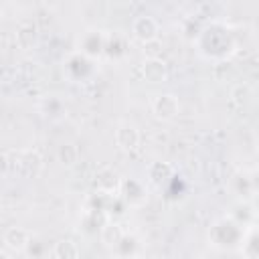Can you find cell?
I'll return each instance as SVG.
<instances>
[{
    "label": "cell",
    "instance_id": "obj_1",
    "mask_svg": "<svg viewBox=\"0 0 259 259\" xmlns=\"http://www.w3.org/2000/svg\"><path fill=\"white\" fill-rule=\"evenodd\" d=\"M194 42H196L198 53L204 59L214 61V63L223 61V59H229V55H233L235 49H237L235 34L223 22H210V24L202 26V30L198 32Z\"/></svg>",
    "mask_w": 259,
    "mask_h": 259
},
{
    "label": "cell",
    "instance_id": "obj_2",
    "mask_svg": "<svg viewBox=\"0 0 259 259\" xmlns=\"http://www.w3.org/2000/svg\"><path fill=\"white\" fill-rule=\"evenodd\" d=\"M4 160V172H10L18 178L30 180L36 178L42 172L45 160L36 150H12V152H4L2 156Z\"/></svg>",
    "mask_w": 259,
    "mask_h": 259
},
{
    "label": "cell",
    "instance_id": "obj_3",
    "mask_svg": "<svg viewBox=\"0 0 259 259\" xmlns=\"http://www.w3.org/2000/svg\"><path fill=\"white\" fill-rule=\"evenodd\" d=\"M245 227L239 225L235 219L231 217H223L219 221L212 223L210 231H208V241L212 247L223 249V251H233L237 247L243 245L245 239Z\"/></svg>",
    "mask_w": 259,
    "mask_h": 259
},
{
    "label": "cell",
    "instance_id": "obj_4",
    "mask_svg": "<svg viewBox=\"0 0 259 259\" xmlns=\"http://www.w3.org/2000/svg\"><path fill=\"white\" fill-rule=\"evenodd\" d=\"M63 69H65V75L71 83H83L95 75V61L91 57L83 55L81 51H77V53L67 57Z\"/></svg>",
    "mask_w": 259,
    "mask_h": 259
},
{
    "label": "cell",
    "instance_id": "obj_5",
    "mask_svg": "<svg viewBox=\"0 0 259 259\" xmlns=\"http://www.w3.org/2000/svg\"><path fill=\"white\" fill-rule=\"evenodd\" d=\"M132 36L138 40V42H154L158 36H160V24L154 16L150 14H140L134 18L132 22Z\"/></svg>",
    "mask_w": 259,
    "mask_h": 259
},
{
    "label": "cell",
    "instance_id": "obj_6",
    "mask_svg": "<svg viewBox=\"0 0 259 259\" xmlns=\"http://www.w3.org/2000/svg\"><path fill=\"white\" fill-rule=\"evenodd\" d=\"M105 38H107V32L97 30V28H89L79 38V51L83 55L91 57L93 61H97L105 55Z\"/></svg>",
    "mask_w": 259,
    "mask_h": 259
},
{
    "label": "cell",
    "instance_id": "obj_7",
    "mask_svg": "<svg viewBox=\"0 0 259 259\" xmlns=\"http://www.w3.org/2000/svg\"><path fill=\"white\" fill-rule=\"evenodd\" d=\"M111 221V214L107 210H99V208H87L81 212V219H79V231L83 235H99L101 229Z\"/></svg>",
    "mask_w": 259,
    "mask_h": 259
},
{
    "label": "cell",
    "instance_id": "obj_8",
    "mask_svg": "<svg viewBox=\"0 0 259 259\" xmlns=\"http://www.w3.org/2000/svg\"><path fill=\"white\" fill-rule=\"evenodd\" d=\"M180 111V101L174 93H160L152 99V113L160 121H172Z\"/></svg>",
    "mask_w": 259,
    "mask_h": 259
},
{
    "label": "cell",
    "instance_id": "obj_9",
    "mask_svg": "<svg viewBox=\"0 0 259 259\" xmlns=\"http://www.w3.org/2000/svg\"><path fill=\"white\" fill-rule=\"evenodd\" d=\"M30 233L22 227H8L2 233V245L8 253H24L30 247Z\"/></svg>",
    "mask_w": 259,
    "mask_h": 259
},
{
    "label": "cell",
    "instance_id": "obj_10",
    "mask_svg": "<svg viewBox=\"0 0 259 259\" xmlns=\"http://www.w3.org/2000/svg\"><path fill=\"white\" fill-rule=\"evenodd\" d=\"M142 77L146 83H152V85H160V83H166L168 81V65L160 59V57H148L144 59L142 67Z\"/></svg>",
    "mask_w": 259,
    "mask_h": 259
},
{
    "label": "cell",
    "instance_id": "obj_11",
    "mask_svg": "<svg viewBox=\"0 0 259 259\" xmlns=\"http://www.w3.org/2000/svg\"><path fill=\"white\" fill-rule=\"evenodd\" d=\"M117 192L127 202V206H142L146 202V198H148L146 186L136 178H123L119 182V190Z\"/></svg>",
    "mask_w": 259,
    "mask_h": 259
},
{
    "label": "cell",
    "instance_id": "obj_12",
    "mask_svg": "<svg viewBox=\"0 0 259 259\" xmlns=\"http://www.w3.org/2000/svg\"><path fill=\"white\" fill-rule=\"evenodd\" d=\"M14 42L20 51H30L38 45V28L32 20H22L16 24L14 32Z\"/></svg>",
    "mask_w": 259,
    "mask_h": 259
},
{
    "label": "cell",
    "instance_id": "obj_13",
    "mask_svg": "<svg viewBox=\"0 0 259 259\" xmlns=\"http://www.w3.org/2000/svg\"><path fill=\"white\" fill-rule=\"evenodd\" d=\"M115 144H117V148L121 152H127V154L138 150V146H140V130L134 123H127V121L119 123L117 130H115Z\"/></svg>",
    "mask_w": 259,
    "mask_h": 259
},
{
    "label": "cell",
    "instance_id": "obj_14",
    "mask_svg": "<svg viewBox=\"0 0 259 259\" xmlns=\"http://www.w3.org/2000/svg\"><path fill=\"white\" fill-rule=\"evenodd\" d=\"M38 111L49 121H61L67 117V105L59 95H45L38 103Z\"/></svg>",
    "mask_w": 259,
    "mask_h": 259
},
{
    "label": "cell",
    "instance_id": "obj_15",
    "mask_svg": "<svg viewBox=\"0 0 259 259\" xmlns=\"http://www.w3.org/2000/svg\"><path fill=\"white\" fill-rule=\"evenodd\" d=\"M127 49H130L127 36H123L117 30L107 32V38H105V55H103L105 59H109V61H121L127 55Z\"/></svg>",
    "mask_w": 259,
    "mask_h": 259
},
{
    "label": "cell",
    "instance_id": "obj_16",
    "mask_svg": "<svg viewBox=\"0 0 259 259\" xmlns=\"http://www.w3.org/2000/svg\"><path fill=\"white\" fill-rule=\"evenodd\" d=\"M174 176H176V170L170 162H154L148 168V180L158 188L170 184L174 180Z\"/></svg>",
    "mask_w": 259,
    "mask_h": 259
},
{
    "label": "cell",
    "instance_id": "obj_17",
    "mask_svg": "<svg viewBox=\"0 0 259 259\" xmlns=\"http://www.w3.org/2000/svg\"><path fill=\"white\" fill-rule=\"evenodd\" d=\"M229 217L235 219V221H237L239 225H243L245 229H249V227H253V223H255L257 210L253 208V204H251L247 198H241L239 202H235V204L231 206Z\"/></svg>",
    "mask_w": 259,
    "mask_h": 259
},
{
    "label": "cell",
    "instance_id": "obj_18",
    "mask_svg": "<svg viewBox=\"0 0 259 259\" xmlns=\"http://www.w3.org/2000/svg\"><path fill=\"white\" fill-rule=\"evenodd\" d=\"M119 182H121V180L117 178V174H115L111 168H101V170H97L95 180H93L95 188L109 190V192H117V190H119Z\"/></svg>",
    "mask_w": 259,
    "mask_h": 259
},
{
    "label": "cell",
    "instance_id": "obj_19",
    "mask_svg": "<svg viewBox=\"0 0 259 259\" xmlns=\"http://www.w3.org/2000/svg\"><path fill=\"white\" fill-rule=\"evenodd\" d=\"M123 229L117 225V223H113V219L101 229V233H99V239H101V243L107 247V249H115L117 247V243L123 239Z\"/></svg>",
    "mask_w": 259,
    "mask_h": 259
},
{
    "label": "cell",
    "instance_id": "obj_20",
    "mask_svg": "<svg viewBox=\"0 0 259 259\" xmlns=\"http://www.w3.org/2000/svg\"><path fill=\"white\" fill-rule=\"evenodd\" d=\"M51 255L55 259H75L81 255V247L71 239H61L59 243H55Z\"/></svg>",
    "mask_w": 259,
    "mask_h": 259
},
{
    "label": "cell",
    "instance_id": "obj_21",
    "mask_svg": "<svg viewBox=\"0 0 259 259\" xmlns=\"http://www.w3.org/2000/svg\"><path fill=\"white\" fill-rule=\"evenodd\" d=\"M241 253L245 257H259V229L249 227L245 231V239L241 245Z\"/></svg>",
    "mask_w": 259,
    "mask_h": 259
},
{
    "label": "cell",
    "instance_id": "obj_22",
    "mask_svg": "<svg viewBox=\"0 0 259 259\" xmlns=\"http://www.w3.org/2000/svg\"><path fill=\"white\" fill-rule=\"evenodd\" d=\"M57 160L63 166H67V168L75 166L79 162V148L75 144H69V142L67 144H61L59 150H57Z\"/></svg>",
    "mask_w": 259,
    "mask_h": 259
},
{
    "label": "cell",
    "instance_id": "obj_23",
    "mask_svg": "<svg viewBox=\"0 0 259 259\" xmlns=\"http://www.w3.org/2000/svg\"><path fill=\"white\" fill-rule=\"evenodd\" d=\"M138 247H140V243H138V239L134 237V235H123V239L117 243V247L113 249L117 255H123V257H130V255H136L138 253Z\"/></svg>",
    "mask_w": 259,
    "mask_h": 259
},
{
    "label": "cell",
    "instance_id": "obj_24",
    "mask_svg": "<svg viewBox=\"0 0 259 259\" xmlns=\"http://www.w3.org/2000/svg\"><path fill=\"white\" fill-rule=\"evenodd\" d=\"M233 184H235V192L241 196V198H249L253 194V184H251V176L247 174H237L233 178Z\"/></svg>",
    "mask_w": 259,
    "mask_h": 259
},
{
    "label": "cell",
    "instance_id": "obj_25",
    "mask_svg": "<svg viewBox=\"0 0 259 259\" xmlns=\"http://www.w3.org/2000/svg\"><path fill=\"white\" fill-rule=\"evenodd\" d=\"M231 97H233V101H235L237 105H247V103L253 99V91H251L249 85L243 83V85H237V87L233 89Z\"/></svg>",
    "mask_w": 259,
    "mask_h": 259
},
{
    "label": "cell",
    "instance_id": "obj_26",
    "mask_svg": "<svg viewBox=\"0 0 259 259\" xmlns=\"http://www.w3.org/2000/svg\"><path fill=\"white\" fill-rule=\"evenodd\" d=\"M249 176H251V184H253V192H257V194H259V170H255V172H251Z\"/></svg>",
    "mask_w": 259,
    "mask_h": 259
},
{
    "label": "cell",
    "instance_id": "obj_27",
    "mask_svg": "<svg viewBox=\"0 0 259 259\" xmlns=\"http://www.w3.org/2000/svg\"><path fill=\"white\" fill-rule=\"evenodd\" d=\"M253 227H255V229H259V212H257V217H255V223H253Z\"/></svg>",
    "mask_w": 259,
    "mask_h": 259
},
{
    "label": "cell",
    "instance_id": "obj_28",
    "mask_svg": "<svg viewBox=\"0 0 259 259\" xmlns=\"http://www.w3.org/2000/svg\"><path fill=\"white\" fill-rule=\"evenodd\" d=\"M255 156H257V160H259V144H257V148H255Z\"/></svg>",
    "mask_w": 259,
    "mask_h": 259
}]
</instances>
